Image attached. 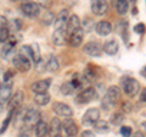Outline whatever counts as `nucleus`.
Listing matches in <instances>:
<instances>
[{
    "label": "nucleus",
    "mask_w": 146,
    "mask_h": 137,
    "mask_svg": "<svg viewBox=\"0 0 146 137\" xmlns=\"http://www.w3.org/2000/svg\"><path fill=\"white\" fill-rule=\"evenodd\" d=\"M119 97H121V88L118 86H111V87H108L106 93L102 97L101 108L106 111L111 110V109L116 107L117 102L119 100Z\"/></svg>",
    "instance_id": "1"
},
{
    "label": "nucleus",
    "mask_w": 146,
    "mask_h": 137,
    "mask_svg": "<svg viewBox=\"0 0 146 137\" xmlns=\"http://www.w3.org/2000/svg\"><path fill=\"white\" fill-rule=\"evenodd\" d=\"M121 87H122L123 91H124V93L128 95V97L133 98L139 93L140 83L135 79H133V77L123 76L121 79Z\"/></svg>",
    "instance_id": "2"
},
{
    "label": "nucleus",
    "mask_w": 146,
    "mask_h": 137,
    "mask_svg": "<svg viewBox=\"0 0 146 137\" xmlns=\"http://www.w3.org/2000/svg\"><path fill=\"white\" fill-rule=\"evenodd\" d=\"M12 64H13V66H15L17 70H20L22 72L29 71L31 67H32V60L29 58L25 56L23 54H21L20 52L12 56Z\"/></svg>",
    "instance_id": "3"
},
{
    "label": "nucleus",
    "mask_w": 146,
    "mask_h": 137,
    "mask_svg": "<svg viewBox=\"0 0 146 137\" xmlns=\"http://www.w3.org/2000/svg\"><path fill=\"white\" fill-rule=\"evenodd\" d=\"M96 97H98L96 88L95 87H88V88L82 91L80 93H78V95L74 98V100H76L77 104H86V103L93 102L94 99H96Z\"/></svg>",
    "instance_id": "4"
},
{
    "label": "nucleus",
    "mask_w": 146,
    "mask_h": 137,
    "mask_svg": "<svg viewBox=\"0 0 146 137\" xmlns=\"http://www.w3.org/2000/svg\"><path fill=\"white\" fill-rule=\"evenodd\" d=\"M40 116L42 114L38 109H34V108H31L26 111L25 114V120H23V126H26L27 129H31L36 125V122L40 120Z\"/></svg>",
    "instance_id": "5"
},
{
    "label": "nucleus",
    "mask_w": 146,
    "mask_h": 137,
    "mask_svg": "<svg viewBox=\"0 0 146 137\" xmlns=\"http://www.w3.org/2000/svg\"><path fill=\"white\" fill-rule=\"evenodd\" d=\"M21 10L25 13L26 16L31 17V19H34V17H38L40 13V5L36 4L34 1H26L21 5Z\"/></svg>",
    "instance_id": "6"
},
{
    "label": "nucleus",
    "mask_w": 146,
    "mask_h": 137,
    "mask_svg": "<svg viewBox=\"0 0 146 137\" xmlns=\"http://www.w3.org/2000/svg\"><path fill=\"white\" fill-rule=\"evenodd\" d=\"M52 111L56 114L57 116L62 118H72L73 116V110L72 108L66 103L62 102H55L52 104Z\"/></svg>",
    "instance_id": "7"
},
{
    "label": "nucleus",
    "mask_w": 146,
    "mask_h": 137,
    "mask_svg": "<svg viewBox=\"0 0 146 137\" xmlns=\"http://www.w3.org/2000/svg\"><path fill=\"white\" fill-rule=\"evenodd\" d=\"M99 119H100V110L98 108H90L84 113L83 118H82V122H83V125H85V126H91V125H94Z\"/></svg>",
    "instance_id": "8"
},
{
    "label": "nucleus",
    "mask_w": 146,
    "mask_h": 137,
    "mask_svg": "<svg viewBox=\"0 0 146 137\" xmlns=\"http://www.w3.org/2000/svg\"><path fill=\"white\" fill-rule=\"evenodd\" d=\"M83 52L89 56L93 58H99L102 54V45L98 42H89L83 45Z\"/></svg>",
    "instance_id": "9"
},
{
    "label": "nucleus",
    "mask_w": 146,
    "mask_h": 137,
    "mask_svg": "<svg viewBox=\"0 0 146 137\" xmlns=\"http://www.w3.org/2000/svg\"><path fill=\"white\" fill-rule=\"evenodd\" d=\"M90 7L95 15L102 16L108 10L107 0H90Z\"/></svg>",
    "instance_id": "10"
},
{
    "label": "nucleus",
    "mask_w": 146,
    "mask_h": 137,
    "mask_svg": "<svg viewBox=\"0 0 146 137\" xmlns=\"http://www.w3.org/2000/svg\"><path fill=\"white\" fill-rule=\"evenodd\" d=\"M12 95V82L6 81L4 85H0V105H4L10 100Z\"/></svg>",
    "instance_id": "11"
},
{
    "label": "nucleus",
    "mask_w": 146,
    "mask_h": 137,
    "mask_svg": "<svg viewBox=\"0 0 146 137\" xmlns=\"http://www.w3.org/2000/svg\"><path fill=\"white\" fill-rule=\"evenodd\" d=\"M52 43L55 45H65L68 42V32L65 28H58V30H55L54 33H52Z\"/></svg>",
    "instance_id": "12"
},
{
    "label": "nucleus",
    "mask_w": 146,
    "mask_h": 137,
    "mask_svg": "<svg viewBox=\"0 0 146 137\" xmlns=\"http://www.w3.org/2000/svg\"><path fill=\"white\" fill-rule=\"evenodd\" d=\"M62 130L66 132L67 136L78 135V126L71 118H65V120L62 121Z\"/></svg>",
    "instance_id": "13"
},
{
    "label": "nucleus",
    "mask_w": 146,
    "mask_h": 137,
    "mask_svg": "<svg viewBox=\"0 0 146 137\" xmlns=\"http://www.w3.org/2000/svg\"><path fill=\"white\" fill-rule=\"evenodd\" d=\"M50 85H51V79L39 80L31 86V89L33 91L34 93H44V92H48Z\"/></svg>",
    "instance_id": "14"
},
{
    "label": "nucleus",
    "mask_w": 146,
    "mask_h": 137,
    "mask_svg": "<svg viewBox=\"0 0 146 137\" xmlns=\"http://www.w3.org/2000/svg\"><path fill=\"white\" fill-rule=\"evenodd\" d=\"M83 37H84V31L82 28L71 33V36L68 37V44H70V47H72V48L80 47L82 42H83Z\"/></svg>",
    "instance_id": "15"
},
{
    "label": "nucleus",
    "mask_w": 146,
    "mask_h": 137,
    "mask_svg": "<svg viewBox=\"0 0 146 137\" xmlns=\"http://www.w3.org/2000/svg\"><path fill=\"white\" fill-rule=\"evenodd\" d=\"M68 17H70V13L66 10H61L60 12L57 13L56 19L54 21V27L55 30H58V28H65V26L67 25V21H68Z\"/></svg>",
    "instance_id": "16"
},
{
    "label": "nucleus",
    "mask_w": 146,
    "mask_h": 137,
    "mask_svg": "<svg viewBox=\"0 0 146 137\" xmlns=\"http://www.w3.org/2000/svg\"><path fill=\"white\" fill-rule=\"evenodd\" d=\"M95 31H96V33L99 36L106 37V36H108L112 32V26L108 21H100L95 25Z\"/></svg>",
    "instance_id": "17"
},
{
    "label": "nucleus",
    "mask_w": 146,
    "mask_h": 137,
    "mask_svg": "<svg viewBox=\"0 0 146 137\" xmlns=\"http://www.w3.org/2000/svg\"><path fill=\"white\" fill-rule=\"evenodd\" d=\"M118 49H119V44H118L117 39H115V38L107 40V42L102 45V50L107 55H115V54H117Z\"/></svg>",
    "instance_id": "18"
},
{
    "label": "nucleus",
    "mask_w": 146,
    "mask_h": 137,
    "mask_svg": "<svg viewBox=\"0 0 146 137\" xmlns=\"http://www.w3.org/2000/svg\"><path fill=\"white\" fill-rule=\"evenodd\" d=\"M23 98H25V94L22 91H17L15 94H12L10 100H9V107H10V109L20 108L22 105V103H23Z\"/></svg>",
    "instance_id": "19"
},
{
    "label": "nucleus",
    "mask_w": 146,
    "mask_h": 137,
    "mask_svg": "<svg viewBox=\"0 0 146 137\" xmlns=\"http://www.w3.org/2000/svg\"><path fill=\"white\" fill-rule=\"evenodd\" d=\"M62 131V122L58 118H54L49 125V135L50 136H60Z\"/></svg>",
    "instance_id": "20"
},
{
    "label": "nucleus",
    "mask_w": 146,
    "mask_h": 137,
    "mask_svg": "<svg viewBox=\"0 0 146 137\" xmlns=\"http://www.w3.org/2000/svg\"><path fill=\"white\" fill-rule=\"evenodd\" d=\"M80 19L77 15H71L68 17V21H67V32L68 33H73V32L78 31L80 28Z\"/></svg>",
    "instance_id": "21"
},
{
    "label": "nucleus",
    "mask_w": 146,
    "mask_h": 137,
    "mask_svg": "<svg viewBox=\"0 0 146 137\" xmlns=\"http://www.w3.org/2000/svg\"><path fill=\"white\" fill-rule=\"evenodd\" d=\"M15 44H16V42H13V40H7V42H5V44H4V47L1 49V58L3 59H7L9 56L12 55L13 50H15Z\"/></svg>",
    "instance_id": "22"
},
{
    "label": "nucleus",
    "mask_w": 146,
    "mask_h": 137,
    "mask_svg": "<svg viewBox=\"0 0 146 137\" xmlns=\"http://www.w3.org/2000/svg\"><path fill=\"white\" fill-rule=\"evenodd\" d=\"M93 126H94V130L96 132H99V134H106V132H108L110 130H111L110 122L106 121V120H100V119Z\"/></svg>",
    "instance_id": "23"
},
{
    "label": "nucleus",
    "mask_w": 146,
    "mask_h": 137,
    "mask_svg": "<svg viewBox=\"0 0 146 137\" xmlns=\"http://www.w3.org/2000/svg\"><path fill=\"white\" fill-rule=\"evenodd\" d=\"M113 6H115L118 15L124 16L128 12V10H129V1H128V0H118Z\"/></svg>",
    "instance_id": "24"
},
{
    "label": "nucleus",
    "mask_w": 146,
    "mask_h": 137,
    "mask_svg": "<svg viewBox=\"0 0 146 137\" xmlns=\"http://www.w3.org/2000/svg\"><path fill=\"white\" fill-rule=\"evenodd\" d=\"M35 135L38 137H43V136H46L49 135V126L45 121L43 120H39L35 125Z\"/></svg>",
    "instance_id": "25"
},
{
    "label": "nucleus",
    "mask_w": 146,
    "mask_h": 137,
    "mask_svg": "<svg viewBox=\"0 0 146 137\" xmlns=\"http://www.w3.org/2000/svg\"><path fill=\"white\" fill-rule=\"evenodd\" d=\"M50 102V94L48 92H44V93H35L34 95V103L36 105H40V107H44Z\"/></svg>",
    "instance_id": "26"
},
{
    "label": "nucleus",
    "mask_w": 146,
    "mask_h": 137,
    "mask_svg": "<svg viewBox=\"0 0 146 137\" xmlns=\"http://www.w3.org/2000/svg\"><path fill=\"white\" fill-rule=\"evenodd\" d=\"M46 67H48V71L50 72H56L60 67V64H58V60L56 59V56L51 55L48 59V62H46Z\"/></svg>",
    "instance_id": "27"
},
{
    "label": "nucleus",
    "mask_w": 146,
    "mask_h": 137,
    "mask_svg": "<svg viewBox=\"0 0 146 137\" xmlns=\"http://www.w3.org/2000/svg\"><path fill=\"white\" fill-rule=\"evenodd\" d=\"M80 27H82V30H83L84 32H91L93 30H95L94 20L93 19H89V17H86V19H84L83 22L80 24Z\"/></svg>",
    "instance_id": "28"
},
{
    "label": "nucleus",
    "mask_w": 146,
    "mask_h": 137,
    "mask_svg": "<svg viewBox=\"0 0 146 137\" xmlns=\"http://www.w3.org/2000/svg\"><path fill=\"white\" fill-rule=\"evenodd\" d=\"M15 113H16V109H10V111H9L6 119L3 121V125H1V127H0V134H4V132L7 130V127H9V125H10V122H11L12 115H13Z\"/></svg>",
    "instance_id": "29"
},
{
    "label": "nucleus",
    "mask_w": 146,
    "mask_h": 137,
    "mask_svg": "<svg viewBox=\"0 0 146 137\" xmlns=\"http://www.w3.org/2000/svg\"><path fill=\"white\" fill-rule=\"evenodd\" d=\"M61 93L63 95H71L73 94V92L76 91V88L73 87V85H72V82H65V83H62L61 85Z\"/></svg>",
    "instance_id": "30"
},
{
    "label": "nucleus",
    "mask_w": 146,
    "mask_h": 137,
    "mask_svg": "<svg viewBox=\"0 0 146 137\" xmlns=\"http://www.w3.org/2000/svg\"><path fill=\"white\" fill-rule=\"evenodd\" d=\"M10 38V30L9 27L5 25H0V42L1 43H5Z\"/></svg>",
    "instance_id": "31"
},
{
    "label": "nucleus",
    "mask_w": 146,
    "mask_h": 137,
    "mask_svg": "<svg viewBox=\"0 0 146 137\" xmlns=\"http://www.w3.org/2000/svg\"><path fill=\"white\" fill-rule=\"evenodd\" d=\"M31 49H32V58H33V62L35 64L36 61H39L42 56H40V48L38 43H33L31 45Z\"/></svg>",
    "instance_id": "32"
},
{
    "label": "nucleus",
    "mask_w": 146,
    "mask_h": 137,
    "mask_svg": "<svg viewBox=\"0 0 146 137\" xmlns=\"http://www.w3.org/2000/svg\"><path fill=\"white\" fill-rule=\"evenodd\" d=\"M83 76L86 82H93L96 80V74H95V71L93 70L91 67H86L84 72H83Z\"/></svg>",
    "instance_id": "33"
},
{
    "label": "nucleus",
    "mask_w": 146,
    "mask_h": 137,
    "mask_svg": "<svg viewBox=\"0 0 146 137\" xmlns=\"http://www.w3.org/2000/svg\"><path fill=\"white\" fill-rule=\"evenodd\" d=\"M55 21V17H54V15L50 11H45L44 12V15H43V19H42V22L43 24H45V25H50L51 22H54Z\"/></svg>",
    "instance_id": "34"
},
{
    "label": "nucleus",
    "mask_w": 146,
    "mask_h": 137,
    "mask_svg": "<svg viewBox=\"0 0 146 137\" xmlns=\"http://www.w3.org/2000/svg\"><path fill=\"white\" fill-rule=\"evenodd\" d=\"M35 70L39 72V74H43V72H45L48 70V67H46V62H44L43 59H40L39 61H36L35 62Z\"/></svg>",
    "instance_id": "35"
},
{
    "label": "nucleus",
    "mask_w": 146,
    "mask_h": 137,
    "mask_svg": "<svg viewBox=\"0 0 146 137\" xmlns=\"http://www.w3.org/2000/svg\"><path fill=\"white\" fill-rule=\"evenodd\" d=\"M123 115L119 113H116V114H113V115L111 116V124L112 125H121L122 124V121H123Z\"/></svg>",
    "instance_id": "36"
},
{
    "label": "nucleus",
    "mask_w": 146,
    "mask_h": 137,
    "mask_svg": "<svg viewBox=\"0 0 146 137\" xmlns=\"http://www.w3.org/2000/svg\"><path fill=\"white\" fill-rule=\"evenodd\" d=\"M20 53L23 54L25 56L29 58L32 61H33V58H32V49H31V45H23L21 49H20Z\"/></svg>",
    "instance_id": "37"
},
{
    "label": "nucleus",
    "mask_w": 146,
    "mask_h": 137,
    "mask_svg": "<svg viewBox=\"0 0 146 137\" xmlns=\"http://www.w3.org/2000/svg\"><path fill=\"white\" fill-rule=\"evenodd\" d=\"M119 132H121L122 136H125V137L130 136L131 135V127H129V126H121Z\"/></svg>",
    "instance_id": "38"
},
{
    "label": "nucleus",
    "mask_w": 146,
    "mask_h": 137,
    "mask_svg": "<svg viewBox=\"0 0 146 137\" xmlns=\"http://www.w3.org/2000/svg\"><path fill=\"white\" fill-rule=\"evenodd\" d=\"M145 28H146V27H145L144 24H138L134 27V32H135V33H138V34H143L145 32Z\"/></svg>",
    "instance_id": "39"
},
{
    "label": "nucleus",
    "mask_w": 146,
    "mask_h": 137,
    "mask_svg": "<svg viewBox=\"0 0 146 137\" xmlns=\"http://www.w3.org/2000/svg\"><path fill=\"white\" fill-rule=\"evenodd\" d=\"M123 111H125V113H129V111H131V109H133V105H131L130 103H128V102H125V103H123Z\"/></svg>",
    "instance_id": "40"
},
{
    "label": "nucleus",
    "mask_w": 146,
    "mask_h": 137,
    "mask_svg": "<svg viewBox=\"0 0 146 137\" xmlns=\"http://www.w3.org/2000/svg\"><path fill=\"white\" fill-rule=\"evenodd\" d=\"M139 99H140V102H145V103H146V87L140 92V97H139Z\"/></svg>",
    "instance_id": "41"
},
{
    "label": "nucleus",
    "mask_w": 146,
    "mask_h": 137,
    "mask_svg": "<svg viewBox=\"0 0 146 137\" xmlns=\"http://www.w3.org/2000/svg\"><path fill=\"white\" fill-rule=\"evenodd\" d=\"M82 136H86V137H90V136H95V134L93 131H90V130H85L82 132Z\"/></svg>",
    "instance_id": "42"
},
{
    "label": "nucleus",
    "mask_w": 146,
    "mask_h": 137,
    "mask_svg": "<svg viewBox=\"0 0 146 137\" xmlns=\"http://www.w3.org/2000/svg\"><path fill=\"white\" fill-rule=\"evenodd\" d=\"M11 76H12L11 71H7L6 74H4V82H6V81L10 80V79H11Z\"/></svg>",
    "instance_id": "43"
},
{
    "label": "nucleus",
    "mask_w": 146,
    "mask_h": 137,
    "mask_svg": "<svg viewBox=\"0 0 146 137\" xmlns=\"http://www.w3.org/2000/svg\"><path fill=\"white\" fill-rule=\"evenodd\" d=\"M140 74H141V76H143V77H145V79H146V65L143 67V70L140 71Z\"/></svg>",
    "instance_id": "44"
},
{
    "label": "nucleus",
    "mask_w": 146,
    "mask_h": 137,
    "mask_svg": "<svg viewBox=\"0 0 146 137\" xmlns=\"http://www.w3.org/2000/svg\"><path fill=\"white\" fill-rule=\"evenodd\" d=\"M117 1H118V0H111V4H112V5H115Z\"/></svg>",
    "instance_id": "45"
},
{
    "label": "nucleus",
    "mask_w": 146,
    "mask_h": 137,
    "mask_svg": "<svg viewBox=\"0 0 146 137\" xmlns=\"http://www.w3.org/2000/svg\"><path fill=\"white\" fill-rule=\"evenodd\" d=\"M141 126H143L144 129H146V122H143V124H141Z\"/></svg>",
    "instance_id": "46"
},
{
    "label": "nucleus",
    "mask_w": 146,
    "mask_h": 137,
    "mask_svg": "<svg viewBox=\"0 0 146 137\" xmlns=\"http://www.w3.org/2000/svg\"><path fill=\"white\" fill-rule=\"evenodd\" d=\"M128 1H130V3H135L136 0H128Z\"/></svg>",
    "instance_id": "47"
},
{
    "label": "nucleus",
    "mask_w": 146,
    "mask_h": 137,
    "mask_svg": "<svg viewBox=\"0 0 146 137\" xmlns=\"http://www.w3.org/2000/svg\"><path fill=\"white\" fill-rule=\"evenodd\" d=\"M11 1H15V0H11Z\"/></svg>",
    "instance_id": "48"
}]
</instances>
